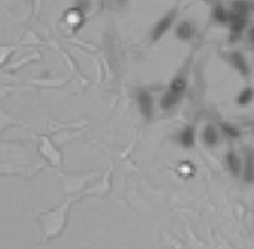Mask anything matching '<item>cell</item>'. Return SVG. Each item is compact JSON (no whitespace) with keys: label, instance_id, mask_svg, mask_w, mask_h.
I'll list each match as a JSON object with an SVG mask.
<instances>
[{"label":"cell","instance_id":"obj_6","mask_svg":"<svg viewBox=\"0 0 254 249\" xmlns=\"http://www.w3.org/2000/svg\"><path fill=\"white\" fill-rule=\"evenodd\" d=\"M173 33L178 42H194L197 37V26L190 19H180L175 26Z\"/></svg>","mask_w":254,"mask_h":249},{"label":"cell","instance_id":"obj_15","mask_svg":"<svg viewBox=\"0 0 254 249\" xmlns=\"http://www.w3.org/2000/svg\"><path fill=\"white\" fill-rule=\"evenodd\" d=\"M251 12H253V16H254V0L251 2Z\"/></svg>","mask_w":254,"mask_h":249},{"label":"cell","instance_id":"obj_8","mask_svg":"<svg viewBox=\"0 0 254 249\" xmlns=\"http://www.w3.org/2000/svg\"><path fill=\"white\" fill-rule=\"evenodd\" d=\"M211 19L220 26H227L228 19H230V7L225 5V2L221 0H214L211 5Z\"/></svg>","mask_w":254,"mask_h":249},{"label":"cell","instance_id":"obj_12","mask_svg":"<svg viewBox=\"0 0 254 249\" xmlns=\"http://www.w3.org/2000/svg\"><path fill=\"white\" fill-rule=\"evenodd\" d=\"M218 128H220L221 135H223L227 140H239V138L242 137L241 128L235 126V124L230 122H220L218 123Z\"/></svg>","mask_w":254,"mask_h":249},{"label":"cell","instance_id":"obj_16","mask_svg":"<svg viewBox=\"0 0 254 249\" xmlns=\"http://www.w3.org/2000/svg\"><path fill=\"white\" fill-rule=\"evenodd\" d=\"M113 2H123V0H113Z\"/></svg>","mask_w":254,"mask_h":249},{"label":"cell","instance_id":"obj_10","mask_svg":"<svg viewBox=\"0 0 254 249\" xmlns=\"http://www.w3.org/2000/svg\"><path fill=\"white\" fill-rule=\"evenodd\" d=\"M202 144L206 145L207 149H214L218 144H220V138H221V131L218 128V124L214 123H207L202 130Z\"/></svg>","mask_w":254,"mask_h":249},{"label":"cell","instance_id":"obj_7","mask_svg":"<svg viewBox=\"0 0 254 249\" xmlns=\"http://www.w3.org/2000/svg\"><path fill=\"white\" fill-rule=\"evenodd\" d=\"M223 161H225V166H227V170L230 172V175L234 177V179H239V177L242 175V166H244V159L241 158V154H239V152L235 151L234 147H230L227 152H225Z\"/></svg>","mask_w":254,"mask_h":249},{"label":"cell","instance_id":"obj_5","mask_svg":"<svg viewBox=\"0 0 254 249\" xmlns=\"http://www.w3.org/2000/svg\"><path fill=\"white\" fill-rule=\"evenodd\" d=\"M135 101H137L138 111L144 116L145 120H151L156 115V102H154V95L149 88H138L137 94H135Z\"/></svg>","mask_w":254,"mask_h":249},{"label":"cell","instance_id":"obj_17","mask_svg":"<svg viewBox=\"0 0 254 249\" xmlns=\"http://www.w3.org/2000/svg\"><path fill=\"white\" fill-rule=\"evenodd\" d=\"M253 133H254V123H253Z\"/></svg>","mask_w":254,"mask_h":249},{"label":"cell","instance_id":"obj_3","mask_svg":"<svg viewBox=\"0 0 254 249\" xmlns=\"http://www.w3.org/2000/svg\"><path fill=\"white\" fill-rule=\"evenodd\" d=\"M221 59H223V61L227 62V66L230 67V69H234V73H237L241 78H244V80L251 78L253 67L242 51H239V49L225 51V52H221Z\"/></svg>","mask_w":254,"mask_h":249},{"label":"cell","instance_id":"obj_18","mask_svg":"<svg viewBox=\"0 0 254 249\" xmlns=\"http://www.w3.org/2000/svg\"><path fill=\"white\" fill-rule=\"evenodd\" d=\"M251 2H253V0H251Z\"/></svg>","mask_w":254,"mask_h":249},{"label":"cell","instance_id":"obj_9","mask_svg":"<svg viewBox=\"0 0 254 249\" xmlns=\"http://www.w3.org/2000/svg\"><path fill=\"white\" fill-rule=\"evenodd\" d=\"M177 142L180 147L184 149H192L197 142V131H195L194 124H187L177 133Z\"/></svg>","mask_w":254,"mask_h":249},{"label":"cell","instance_id":"obj_14","mask_svg":"<svg viewBox=\"0 0 254 249\" xmlns=\"http://www.w3.org/2000/svg\"><path fill=\"white\" fill-rule=\"evenodd\" d=\"M246 38H248V44H249V47L254 49V23L249 24V28H248V33H246Z\"/></svg>","mask_w":254,"mask_h":249},{"label":"cell","instance_id":"obj_13","mask_svg":"<svg viewBox=\"0 0 254 249\" xmlns=\"http://www.w3.org/2000/svg\"><path fill=\"white\" fill-rule=\"evenodd\" d=\"M254 101V87L253 85H246L237 95H235V104L244 108V106H249Z\"/></svg>","mask_w":254,"mask_h":249},{"label":"cell","instance_id":"obj_11","mask_svg":"<svg viewBox=\"0 0 254 249\" xmlns=\"http://www.w3.org/2000/svg\"><path fill=\"white\" fill-rule=\"evenodd\" d=\"M244 166H242V182L244 184H254V149H246L244 151Z\"/></svg>","mask_w":254,"mask_h":249},{"label":"cell","instance_id":"obj_4","mask_svg":"<svg viewBox=\"0 0 254 249\" xmlns=\"http://www.w3.org/2000/svg\"><path fill=\"white\" fill-rule=\"evenodd\" d=\"M251 17L248 14H237V12H230V19L227 24V38L228 44H237L246 33H248V28L251 24Z\"/></svg>","mask_w":254,"mask_h":249},{"label":"cell","instance_id":"obj_2","mask_svg":"<svg viewBox=\"0 0 254 249\" xmlns=\"http://www.w3.org/2000/svg\"><path fill=\"white\" fill-rule=\"evenodd\" d=\"M178 14H180V0H175V3L168 10H164L163 16L152 24L151 33H149V44L156 45L170 33L171 30H175L178 23Z\"/></svg>","mask_w":254,"mask_h":249},{"label":"cell","instance_id":"obj_1","mask_svg":"<svg viewBox=\"0 0 254 249\" xmlns=\"http://www.w3.org/2000/svg\"><path fill=\"white\" fill-rule=\"evenodd\" d=\"M194 54H195V49H192V51L189 52L185 62L182 64L180 69L175 73L170 85H168L166 90L161 95L159 108L163 109V111H171V109H175L182 102V99H184L185 92H187V88H189V81H190V69H192V66H194Z\"/></svg>","mask_w":254,"mask_h":249}]
</instances>
